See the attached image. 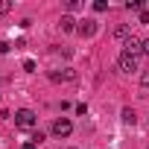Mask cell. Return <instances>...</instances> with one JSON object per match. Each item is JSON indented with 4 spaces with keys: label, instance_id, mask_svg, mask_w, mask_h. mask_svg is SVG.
Here are the masks:
<instances>
[{
    "label": "cell",
    "instance_id": "obj_10",
    "mask_svg": "<svg viewBox=\"0 0 149 149\" xmlns=\"http://www.w3.org/2000/svg\"><path fill=\"white\" fill-rule=\"evenodd\" d=\"M126 9H129V12H132V9H134V12H143V3H140V0H129Z\"/></svg>",
    "mask_w": 149,
    "mask_h": 149
},
{
    "label": "cell",
    "instance_id": "obj_2",
    "mask_svg": "<svg viewBox=\"0 0 149 149\" xmlns=\"http://www.w3.org/2000/svg\"><path fill=\"white\" fill-rule=\"evenodd\" d=\"M53 134H56V137H70V134H73V123H70L67 117H58V120L53 123Z\"/></svg>",
    "mask_w": 149,
    "mask_h": 149
},
{
    "label": "cell",
    "instance_id": "obj_20",
    "mask_svg": "<svg viewBox=\"0 0 149 149\" xmlns=\"http://www.w3.org/2000/svg\"><path fill=\"white\" fill-rule=\"evenodd\" d=\"M70 149H73V146H70Z\"/></svg>",
    "mask_w": 149,
    "mask_h": 149
},
{
    "label": "cell",
    "instance_id": "obj_14",
    "mask_svg": "<svg viewBox=\"0 0 149 149\" xmlns=\"http://www.w3.org/2000/svg\"><path fill=\"white\" fill-rule=\"evenodd\" d=\"M67 9H70V12H79V9H82V3H79V0H70Z\"/></svg>",
    "mask_w": 149,
    "mask_h": 149
},
{
    "label": "cell",
    "instance_id": "obj_3",
    "mask_svg": "<svg viewBox=\"0 0 149 149\" xmlns=\"http://www.w3.org/2000/svg\"><path fill=\"white\" fill-rule=\"evenodd\" d=\"M97 21L94 18H85V21H79V26H76V32L82 35V38H91V35H97Z\"/></svg>",
    "mask_w": 149,
    "mask_h": 149
},
{
    "label": "cell",
    "instance_id": "obj_11",
    "mask_svg": "<svg viewBox=\"0 0 149 149\" xmlns=\"http://www.w3.org/2000/svg\"><path fill=\"white\" fill-rule=\"evenodd\" d=\"M94 12H108V3H105V0H97V3H94Z\"/></svg>",
    "mask_w": 149,
    "mask_h": 149
},
{
    "label": "cell",
    "instance_id": "obj_19",
    "mask_svg": "<svg viewBox=\"0 0 149 149\" xmlns=\"http://www.w3.org/2000/svg\"><path fill=\"white\" fill-rule=\"evenodd\" d=\"M143 53H146V56H149V41H143Z\"/></svg>",
    "mask_w": 149,
    "mask_h": 149
},
{
    "label": "cell",
    "instance_id": "obj_7",
    "mask_svg": "<svg viewBox=\"0 0 149 149\" xmlns=\"http://www.w3.org/2000/svg\"><path fill=\"white\" fill-rule=\"evenodd\" d=\"M58 26H61V32H76V18L73 15H61V21H58Z\"/></svg>",
    "mask_w": 149,
    "mask_h": 149
},
{
    "label": "cell",
    "instance_id": "obj_13",
    "mask_svg": "<svg viewBox=\"0 0 149 149\" xmlns=\"http://www.w3.org/2000/svg\"><path fill=\"white\" fill-rule=\"evenodd\" d=\"M9 9H12V3H9V0H0V15H6Z\"/></svg>",
    "mask_w": 149,
    "mask_h": 149
},
{
    "label": "cell",
    "instance_id": "obj_16",
    "mask_svg": "<svg viewBox=\"0 0 149 149\" xmlns=\"http://www.w3.org/2000/svg\"><path fill=\"white\" fill-rule=\"evenodd\" d=\"M140 24H149V12H146V9L140 12Z\"/></svg>",
    "mask_w": 149,
    "mask_h": 149
},
{
    "label": "cell",
    "instance_id": "obj_8",
    "mask_svg": "<svg viewBox=\"0 0 149 149\" xmlns=\"http://www.w3.org/2000/svg\"><path fill=\"white\" fill-rule=\"evenodd\" d=\"M114 38H120V41H129V38H132V29H129L126 24H120V26H114Z\"/></svg>",
    "mask_w": 149,
    "mask_h": 149
},
{
    "label": "cell",
    "instance_id": "obj_6",
    "mask_svg": "<svg viewBox=\"0 0 149 149\" xmlns=\"http://www.w3.org/2000/svg\"><path fill=\"white\" fill-rule=\"evenodd\" d=\"M117 67H120L123 73H134V70H137V58H134V56H126V53H123V56L117 58Z\"/></svg>",
    "mask_w": 149,
    "mask_h": 149
},
{
    "label": "cell",
    "instance_id": "obj_12",
    "mask_svg": "<svg viewBox=\"0 0 149 149\" xmlns=\"http://www.w3.org/2000/svg\"><path fill=\"white\" fill-rule=\"evenodd\" d=\"M24 70L32 73V70H35V61H32V58H24Z\"/></svg>",
    "mask_w": 149,
    "mask_h": 149
},
{
    "label": "cell",
    "instance_id": "obj_9",
    "mask_svg": "<svg viewBox=\"0 0 149 149\" xmlns=\"http://www.w3.org/2000/svg\"><path fill=\"white\" fill-rule=\"evenodd\" d=\"M120 117H123V123H126V126H134V123H137L134 108H123V114H120Z\"/></svg>",
    "mask_w": 149,
    "mask_h": 149
},
{
    "label": "cell",
    "instance_id": "obj_1",
    "mask_svg": "<svg viewBox=\"0 0 149 149\" xmlns=\"http://www.w3.org/2000/svg\"><path fill=\"white\" fill-rule=\"evenodd\" d=\"M35 123H38L35 111H29V108H18L15 111V126L18 129H35Z\"/></svg>",
    "mask_w": 149,
    "mask_h": 149
},
{
    "label": "cell",
    "instance_id": "obj_5",
    "mask_svg": "<svg viewBox=\"0 0 149 149\" xmlns=\"http://www.w3.org/2000/svg\"><path fill=\"white\" fill-rule=\"evenodd\" d=\"M123 53H126V56H134V58H137V56H140V53H143V41H140V38H134V35H132V38H129V41H126V44H123Z\"/></svg>",
    "mask_w": 149,
    "mask_h": 149
},
{
    "label": "cell",
    "instance_id": "obj_17",
    "mask_svg": "<svg viewBox=\"0 0 149 149\" xmlns=\"http://www.w3.org/2000/svg\"><path fill=\"white\" fill-rule=\"evenodd\" d=\"M140 82H143V85L149 88V70H146V73H143V76H140Z\"/></svg>",
    "mask_w": 149,
    "mask_h": 149
},
{
    "label": "cell",
    "instance_id": "obj_18",
    "mask_svg": "<svg viewBox=\"0 0 149 149\" xmlns=\"http://www.w3.org/2000/svg\"><path fill=\"white\" fill-rule=\"evenodd\" d=\"M24 149H38V143H32V140H26V143H24Z\"/></svg>",
    "mask_w": 149,
    "mask_h": 149
},
{
    "label": "cell",
    "instance_id": "obj_4",
    "mask_svg": "<svg viewBox=\"0 0 149 149\" xmlns=\"http://www.w3.org/2000/svg\"><path fill=\"white\" fill-rule=\"evenodd\" d=\"M50 79H53V82H73V79H76V70H73V67H64V70H50Z\"/></svg>",
    "mask_w": 149,
    "mask_h": 149
},
{
    "label": "cell",
    "instance_id": "obj_15",
    "mask_svg": "<svg viewBox=\"0 0 149 149\" xmlns=\"http://www.w3.org/2000/svg\"><path fill=\"white\" fill-rule=\"evenodd\" d=\"M12 47H15V44H9V41H0V53H9Z\"/></svg>",
    "mask_w": 149,
    "mask_h": 149
}]
</instances>
